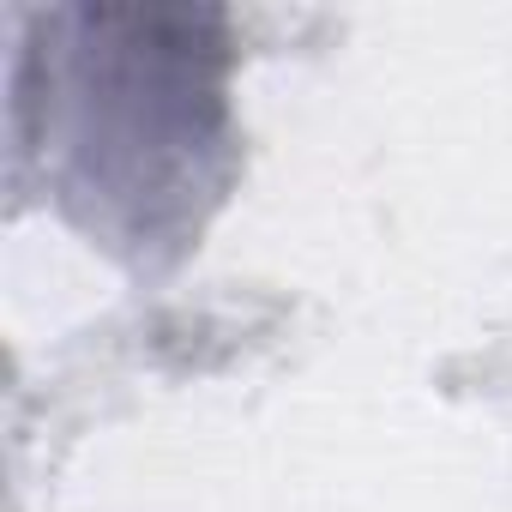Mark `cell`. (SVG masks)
Wrapping results in <instances>:
<instances>
[{
  "label": "cell",
  "instance_id": "6da1fadb",
  "mask_svg": "<svg viewBox=\"0 0 512 512\" xmlns=\"http://www.w3.org/2000/svg\"><path fill=\"white\" fill-rule=\"evenodd\" d=\"M91 43L67 49L73 193L127 211V235L157 241L187 223V193L211 187L223 151V19L217 13H79Z\"/></svg>",
  "mask_w": 512,
  "mask_h": 512
}]
</instances>
